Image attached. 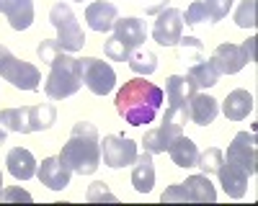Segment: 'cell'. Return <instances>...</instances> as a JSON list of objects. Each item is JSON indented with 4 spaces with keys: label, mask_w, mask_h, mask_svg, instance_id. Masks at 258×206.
I'll list each match as a JSON object with an SVG mask.
<instances>
[{
    "label": "cell",
    "mask_w": 258,
    "mask_h": 206,
    "mask_svg": "<svg viewBox=\"0 0 258 206\" xmlns=\"http://www.w3.org/2000/svg\"><path fill=\"white\" fill-rule=\"evenodd\" d=\"M197 95V82L188 75H170L165 80V98H168V109H186L188 100ZM188 111V109H186Z\"/></svg>",
    "instance_id": "4fadbf2b"
},
{
    "label": "cell",
    "mask_w": 258,
    "mask_h": 206,
    "mask_svg": "<svg viewBox=\"0 0 258 206\" xmlns=\"http://www.w3.org/2000/svg\"><path fill=\"white\" fill-rule=\"evenodd\" d=\"M83 85V72H80V59L68 57V54H57L52 59V72L44 82V93L49 98H70L73 93H78Z\"/></svg>",
    "instance_id": "277c9868"
},
{
    "label": "cell",
    "mask_w": 258,
    "mask_h": 206,
    "mask_svg": "<svg viewBox=\"0 0 258 206\" xmlns=\"http://www.w3.org/2000/svg\"><path fill=\"white\" fill-rule=\"evenodd\" d=\"M0 13H6L16 31H24L34 21V0H0Z\"/></svg>",
    "instance_id": "2e32d148"
},
{
    "label": "cell",
    "mask_w": 258,
    "mask_h": 206,
    "mask_svg": "<svg viewBox=\"0 0 258 206\" xmlns=\"http://www.w3.org/2000/svg\"><path fill=\"white\" fill-rule=\"evenodd\" d=\"M59 52H62V47L57 44V39H44V41L39 44V49H36L39 59H41V62H47V65H52V59H54Z\"/></svg>",
    "instance_id": "d6a6232c"
},
{
    "label": "cell",
    "mask_w": 258,
    "mask_h": 206,
    "mask_svg": "<svg viewBox=\"0 0 258 206\" xmlns=\"http://www.w3.org/2000/svg\"><path fill=\"white\" fill-rule=\"evenodd\" d=\"M3 144H6V129L0 127V147H3Z\"/></svg>",
    "instance_id": "d590c367"
},
{
    "label": "cell",
    "mask_w": 258,
    "mask_h": 206,
    "mask_svg": "<svg viewBox=\"0 0 258 206\" xmlns=\"http://www.w3.org/2000/svg\"><path fill=\"white\" fill-rule=\"evenodd\" d=\"M207 8H209V21L212 24H217V21H222L230 8H232V0H204Z\"/></svg>",
    "instance_id": "1f68e13d"
},
{
    "label": "cell",
    "mask_w": 258,
    "mask_h": 206,
    "mask_svg": "<svg viewBox=\"0 0 258 206\" xmlns=\"http://www.w3.org/2000/svg\"><path fill=\"white\" fill-rule=\"evenodd\" d=\"M183 31V13L178 8H163L153 26V36L160 47H176Z\"/></svg>",
    "instance_id": "7c38bea8"
},
{
    "label": "cell",
    "mask_w": 258,
    "mask_h": 206,
    "mask_svg": "<svg viewBox=\"0 0 258 206\" xmlns=\"http://www.w3.org/2000/svg\"><path fill=\"white\" fill-rule=\"evenodd\" d=\"M170 160H173L178 168H197V160H199V150H197V144H194L188 137L178 134L173 137V142L168 144V150Z\"/></svg>",
    "instance_id": "603a6c76"
},
{
    "label": "cell",
    "mask_w": 258,
    "mask_h": 206,
    "mask_svg": "<svg viewBox=\"0 0 258 206\" xmlns=\"http://www.w3.org/2000/svg\"><path fill=\"white\" fill-rule=\"evenodd\" d=\"M132 185L140 193H150L155 185V165H153V152H142L135 160V170H132Z\"/></svg>",
    "instance_id": "d6986e66"
},
{
    "label": "cell",
    "mask_w": 258,
    "mask_h": 206,
    "mask_svg": "<svg viewBox=\"0 0 258 206\" xmlns=\"http://www.w3.org/2000/svg\"><path fill=\"white\" fill-rule=\"evenodd\" d=\"M181 129H183V127H178V124L163 121L158 129H150V132H145V139H142L145 150H147V152H153V155H160V152H165V150H168V144L173 142V137L183 134Z\"/></svg>",
    "instance_id": "e0dca14e"
},
{
    "label": "cell",
    "mask_w": 258,
    "mask_h": 206,
    "mask_svg": "<svg viewBox=\"0 0 258 206\" xmlns=\"http://www.w3.org/2000/svg\"><path fill=\"white\" fill-rule=\"evenodd\" d=\"M235 24L240 29H253L255 26V0H243L240 8L235 11Z\"/></svg>",
    "instance_id": "f1b7e54d"
},
{
    "label": "cell",
    "mask_w": 258,
    "mask_h": 206,
    "mask_svg": "<svg viewBox=\"0 0 258 206\" xmlns=\"http://www.w3.org/2000/svg\"><path fill=\"white\" fill-rule=\"evenodd\" d=\"M188 119L197 124V127H207V124H212L214 119H217V111H220V106H217V100H214L212 95H194L191 100H188Z\"/></svg>",
    "instance_id": "7402d4cb"
},
{
    "label": "cell",
    "mask_w": 258,
    "mask_h": 206,
    "mask_svg": "<svg viewBox=\"0 0 258 206\" xmlns=\"http://www.w3.org/2000/svg\"><path fill=\"white\" fill-rule=\"evenodd\" d=\"M0 77L21 90H39V82H41L39 67H34L31 62L13 57L3 44H0Z\"/></svg>",
    "instance_id": "8992f818"
},
{
    "label": "cell",
    "mask_w": 258,
    "mask_h": 206,
    "mask_svg": "<svg viewBox=\"0 0 258 206\" xmlns=\"http://www.w3.org/2000/svg\"><path fill=\"white\" fill-rule=\"evenodd\" d=\"M0 198L3 201H31V193L24 188H8V191H0Z\"/></svg>",
    "instance_id": "e575fe53"
},
{
    "label": "cell",
    "mask_w": 258,
    "mask_h": 206,
    "mask_svg": "<svg viewBox=\"0 0 258 206\" xmlns=\"http://www.w3.org/2000/svg\"><path fill=\"white\" fill-rule=\"evenodd\" d=\"M163 98L165 93L158 85L147 82L145 77H135L124 82V88L116 93V111L126 124L145 127V124L155 119L158 109L163 106Z\"/></svg>",
    "instance_id": "6da1fadb"
},
{
    "label": "cell",
    "mask_w": 258,
    "mask_h": 206,
    "mask_svg": "<svg viewBox=\"0 0 258 206\" xmlns=\"http://www.w3.org/2000/svg\"><path fill=\"white\" fill-rule=\"evenodd\" d=\"M160 201H197V203H214L217 201V191L209 183V175H191L186 183L168 185L160 193Z\"/></svg>",
    "instance_id": "52a82bcc"
},
{
    "label": "cell",
    "mask_w": 258,
    "mask_h": 206,
    "mask_svg": "<svg viewBox=\"0 0 258 206\" xmlns=\"http://www.w3.org/2000/svg\"><path fill=\"white\" fill-rule=\"evenodd\" d=\"M6 165H8V173L16 178V180H29L36 175V160L29 150L24 147H16L8 152L6 157Z\"/></svg>",
    "instance_id": "44dd1931"
},
{
    "label": "cell",
    "mask_w": 258,
    "mask_h": 206,
    "mask_svg": "<svg viewBox=\"0 0 258 206\" xmlns=\"http://www.w3.org/2000/svg\"><path fill=\"white\" fill-rule=\"evenodd\" d=\"M222 150H217V147H209L207 152H202L199 155V160H197V168H202V173L204 175H212V173H217L220 170V162H222Z\"/></svg>",
    "instance_id": "83f0119b"
},
{
    "label": "cell",
    "mask_w": 258,
    "mask_h": 206,
    "mask_svg": "<svg viewBox=\"0 0 258 206\" xmlns=\"http://www.w3.org/2000/svg\"><path fill=\"white\" fill-rule=\"evenodd\" d=\"M0 191H3V170H0Z\"/></svg>",
    "instance_id": "8d00e7d4"
},
{
    "label": "cell",
    "mask_w": 258,
    "mask_h": 206,
    "mask_svg": "<svg viewBox=\"0 0 258 206\" xmlns=\"http://www.w3.org/2000/svg\"><path fill=\"white\" fill-rule=\"evenodd\" d=\"M80 72H83V82L88 85L91 93L96 95H106L111 93L116 85V72L111 65H106L103 59L96 57H83L80 59Z\"/></svg>",
    "instance_id": "9c48e42d"
},
{
    "label": "cell",
    "mask_w": 258,
    "mask_h": 206,
    "mask_svg": "<svg viewBox=\"0 0 258 206\" xmlns=\"http://www.w3.org/2000/svg\"><path fill=\"white\" fill-rule=\"evenodd\" d=\"M217 175H220V183H222V188H225V193L230 198H243L245 196V191H248V173L243 168H238L235 162L222 157Z\"/></svg>",
    "instance_id": "5bb4252c"
},
{
    "label": "cell",
    "mask_w": 258,
    "mask_h": 206,
    "mask_svg": "<svg viewBox=\"0 0 258 206\" xmlns=\"http://www.w3.org/2000/svg\"><path fill=\"white\" fill-rule=\"evenodd\" d=\"M85 21L93 31H111L116 24V6L106 3V0H98V3H91L88 11H85Z\"/></svg>",
    "instance_id": "ffe728a7"
},
{
    "label": "cell",
    "mask_w": 258,
    "mask_h": 206,
    "mask_svg": "<svg viewBox=\"0 0 258 206\" xmlns=\"http://www.w3.org/2000/svg\"><path fill=\"white\" fill-rule=\"evenodd\" d=\"M230 162H235L238 168H243L250 175H255V165H258V147H255V134L253 132H240L232 139V144L227 147V157Z\"/></svg>",
    "instance_id": "8fae6325"
},
{
    "label": "cell",
    "mask_w": 258,
    "mask_h": 206,
    "mask_svg": "<svg viewBox=\"0 0 258 206\" xmlns=\"http://www.w3.org/2000/svg\"><path fill=\"white\" fill-rule=\"evenodd\" d=\"M114 29H116L114 36L121 41L126 49H137L145 41V36H147V26H145V21H140V18H121V21L116 18Z\"/></svg>",
    "instance_id": "ac0fdd59"
},
{
    "label": "cell",
    "mask_w": 258,
    "mask_h": 206,
    "mask_svg": "<svg viewBox=\"0 0 258 206\" xmlns=\"http://www.w3.org/2000/svg\"><path fill=\"white\" fill-rule=\"evenodd\" d=\"M57 119V109L52 103H39V106H21V109H3L0 111V127L6 132L31 134L49 129Z\"/></svg>",
    "instance_id": "3957f363"
},
{
    "label": "cell",
    "mask_w": 258,
    "mask_h": 206,
    "mask_svg": "<svg viewBox=\"0 0 258 206\" xmlns=\"http://www.w3.org/2000/svg\"><path fill=\"white\" fill-rule=\"evenodd\" d=\"M178 59L181 62H202V57H204V44L199 39H194V36H181L178 39Z\"/></svg>",
    "instance_id": "4316f807"
},
{
    "label": "cell",
    "mask_w": 258,
    "mask_h": 206,
    "mask_svg": "<svg viewBox=\"0 0 258 206\" xmlns=\"http://www.w3.org/2000/svg\"><path fill=\"white\" fill-rule=\"evenodd\" d=\"M255 36H250L245 44H220L217 49H214L212 54V65L217 67V72L222 75H235V72H240L248 62H253V49H255Z\"/></svg>",
    "instance_id": "ba28073f"
},
{
    "label": "cell",
    "mask_w": 258,
    "mask_h": 206,
    "mask_svg": "<svg viewBox=\"0 0 258 206\" xmlns=\"http://www.w3.org/2000/svg\"><path fill=\"white\" fill-rule=\"evenodd\" d=\"M80 3H83V0H80Z\"/></svg>",
    "instance_id": "74e56055"
},
{
    "label": "cell",
    "mask_w": 258,
    "mask_h": 206,
    "mask_svg": "<svg viewBox=\"0 0 258 206\" xmlns=\"http://www.w3.org/2000/svg\"><path fill=\"white\" fill-rule=\"evenodd\" d=\"M103 52H106V57L114 59V62H126V57H129V52H132V49H126V47L121 44V41H119L116 36H111L109 41H106Z\"/></svg>",
    "instance_id": "4dcf8cb0"
},
{
    "label": "cell",
    "mask_w": 258,
    "mask_h": 206,
    "mask_svg": "<svg viewBox=\"0 0 258 206\" xmlns=\"http://www.w3.org/2000/svg\"><path fill=\"white\" fill-rule=\"evenodd\" d=\"M116 201V196L114 193H109L106 191V183H93L91 185V191H88V201Z\"/></svg>",
    "instance_id": "836d02e7"
},
{
    "label": "cell",
    "mask_w": 258,
    "mask_h": 206,
    "mask_svg": "<svg viewBox=\"0 0 258 206\" xmlns=\"http://www.w3.org/2000/svg\"><path fill=\"white\" fill-rule=\"evenodd\" d=\"M36 175H39V180L44 183L47 188L62 191V188H68V185H70L73 170L59 157H47V160H41V168L36 170Z\"/></svg>",
    "instance_id": "9a60e30c"
},
{
    "label": "cell",
    "mask_w": 258,
    "mask_h": 206,
    "mask_svg": "<svg viewBox=\"0 0 258 206\" xmlns=\"http://www.w3.org/2000/svg\"><path fill=\"white\" fill-rule=\"evenodd\" d=\"M126 62H129V67H132L135 72H140V75H153L158 70V57L150 49H132L129 57H126Z\"/></svg>",
    "instance_id": "484cf974"
},
{
    "label": "cell",
    "mask_w": 258,
    "mask_h": 206,
    "mask_svg": "<svg viewBox=\"0 0 258 206\" xmlns=\"http://www.w3.org/2000/svg\"><path fill=\"white\" fill-rule=\"evenodd\" d=\"M222 111L230 121H243L253 111V95L248 90H232L222 103Z\"/></svg>",
    "instance_id": "cb8c5ba5"
},
{
    "label": "cell",
    "mask_w": 258,
    "mask_h": 206,
    "mask_svg": "<svg viewBox=\"0 0 258 206\" xmlns=\"http://www.w3.org/2000/svg\"><path fill=\"white\" fill-rule=\"evenodd\" d=\"M101 157L109 168H124V165H132L137 160V144L129 137H103L101 142Z\"/></svg>",
    "instance_id": "30bf717a"
},
{
    "label": "cell",
    "mask_w": 258,
    "mask_h": 206,
    "mask_svg": "<svg viewBox=\"0 0 258 206\" xmlns=\"http://www.w3.org/2000/svg\"><path fill=\"white\" fill-rule=\"evenodd\" d=\"M59 160L78 175H93L101 165V142L98 129L88 121H80L73 127L68 144L62 147Z\"/></svg>",
    "instance_id": "7a4b0ae2"
},
{
    "label": "cell",
    "mask_w": 258,
    "mask_h": 206,
    "mask_svg": "<svg viewBox=\"0 0 258 206\" xmlns=\"http://www.w3.org/2000/svg\"><path fill=\"white\" fill-rule=\"evenodd\" d=\"M188 77L197 82V88H212V85H217V80H220V72L217 67L212 65V62H197V65H191L188 70Z\"/></svg>",
    "instance_id": "d4e9b609"
},
{
    "label": "cell",
    "mask_w": 258,
    "mask_h": 206,
    "mask_svg": "<svg viewBox=\"0 0 258 206\" xmlns=\"http://www.w3.org/2000/svg\"><path fill=\"white\" fill-rule=\"evenodd\" d=\"M49 21L57 29V44L62 47V52H78L85 44V34L78 24V18L73 13V8L68 3H57L49 11Z\"/></svg>",
    "instance_id": "5b68a950"
},
{
    "label": "cell",
    "mask_w": 258,
    "mask_h": 206,
    "mask_svg": "<svg viewBox=\"0 0 258 206\" xmlns=\"http://www.w3.org/2000/svg\"><path fill=\"white\" fill-rule=\"evenodd\" d=\"M202 21H209V8L204 0H197V3H191L186 8V24L188 26H199Z\"/></svg>",
    "instance_id": "f546056e"
}]
</instances>
